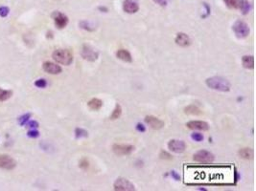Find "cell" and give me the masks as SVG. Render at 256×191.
<instances>
[{"instance_id": "1", "label": "cell", "mask_w": 256, "mask_h": 191, "mask_svg": "<svg viewBox=\"0 0 256 191\" xmlns=\"http://www.w3.org/2000/svg\"><path fill=\"white\" fill-rule=\"evenodd\" d=\"M206 85L213 90L228 92L230 90V83L224 77L222 76H212L205 80Z\"/></svg>"}, {"instance_id": "2", "label": "cell", "mask_w": 256, "mask_h": 191, "mask_svg": "<svg viewBox=\"0 0 256 191\" xmlns=\"http://www.w3.org/2000/svg\"><path fill=\"white\" fill-rule=\"evenodd\" d=\"M53 59L61 65L68 66L73 62V54L67 49H58L52 54Z\"/></svg>"}, {"instance_id": "3", "label": "cell", "mask_w": 256, "mask_h": 191, "mask_svg": "<svg viewBox=\"0 0 256 191\" xmlns=\"http://www.w3.org/2000/svg\"><path fill=\"white\" fill-rule=\"evenodd\" d=\"M232 30L238 38H246L250 34V27L245 21L238 20L234 23Z\"/></svg>"}, {"instance_id": "4", "label": "cell", "mask_w": 256, "mask_h": 191, "mask_svg": "<svg viewBox=\"0 0 256 191\" xmlns=\"http://www.w3.org/2000/svg\"><path fill=\"white\" fill-rule=\"evenodd\" d=\"M193 159L197 162H201V164H210L214 161L215 157L211 152L207 150H200L194 154Z\"/></svg>"}, {"instance_id": "5", "label": "cell", "mask_w": 256, "mask_h": 191, "mask_svg": "<svg viewBox=\"0 0 256 191\" xmlns=\"http://www.w3.org/2000/svg\"><path fill=\"white\" fill-rule=\"evenodd\" d=\"M81 54H82V56H83V59L87 60V61H91V62L97 60L98 56H99L98 52L95 51L93 48H92L91 46H89V45H87V44L83 45Z\"/></svg>"}, {"instance_id": "6", "label": "cell", "mask_w": 256, "mask_h": 191, "mask_svg": "<svg viewBox=\"0 0 256 191\" xmlns=\"http://www.w3.org/2000/svg\"><path fill=\"white\" fill-rule=\"evenodd\" d=\"M113 188L116 191H132L135 189L132 183L125 178H118L113 185Z\"/></svg>"}, {"instance_id": "7", "label": "cell", "mask_w": 256, "mask_h": 191, "mask_svg": "<svg viewBox=\"0 0 256 191\" xmlns=\"http://www.w3.org/2000/svg\"><path fill=\"white\" fill-rule=\"evenodd\" d=\"M134 150V146L132 144H118L115 143L112 145V151L116 154L117 156H125V155H130Z\"/></svg>"}, {"instance_id": "8", "label": "cell", "mask_w": 256, "mask_h": 191, "mask_svg": "<svg viewBox=\"0 0 256 191\" xmlns=\"http://www.w3.org/2000/svg\"><path fill=\"white\" fill-rule=\"evenodd\" d=\"M52 17L58 29H63L68 24V17L61 12L56 11L52 13Z\"/></svg>"}, {"instance_id": "9", "label": "cell", "mask_w": 256, "mask_h": 191, "mask_svg": "<svg viewBox=\"0 0 256 191\" xmlns=\"http://www.w3.org/2000/svg\"><path fill=\"white\" fill-rule=\"evenodd\" d=\"M17 166V162L8 155H0V168L12 170Z\"/></svg>"}, {"instance_id": "10", "label": "cell", "mask_w": 256, "mask_h": 191, "mask_svg": "<svg viewBox=\"0 0 256 191\" xmlns=\"http://www.w3.org/2000/svg\"><path fill=\"white\" fill-rule=\"evenodd\" d=\"M168 148L170 151L175 153H181L185 150L186 144L183 140H171L168 143Z\"/></svg>"}, {"instance_id": "11", "label": "cell", "mask_w": 256, "mask_h": 191, "mask_svg": "<svg viewBox=\"0 0 256 191\" xmlns=\"http://www.w3.org/2000/svg\"><path fill=\"white\" fill-rule=\"evenodd\" d=\"M43 70L45 71L46 73L50 74V75H59L61 73V67L58 64H56V63L50 62V61H46L43 63Z\"/></svg>"}, {"instance_id": "12", "label": "cell", "mask_w": 256, "mask_h": 191, "mask_svg": "<svg viewBox=\"0 0 256 191\" xmlns=\"http://www.w3.org/2000/svg\"><path fill=\"white\" fill-rule=\"evenodd\" d=\"M123 10L127 13H135L139 10V4L136 0H125L123 2Z\"/></svg>"}, {"instance_id": "13", "label": "cell", "mask_w": 256, "mask_h": 191, "mask_svg": "<svg viewBox=\"0 0 256 191\" xmlns=\"http://www.w3.org/2000/svg\"><path fill=\"white\" fill-rule=\"evenodd\" d=\"M145 122L150 125L153 129H155V130L161 129L162 127L164 126V122L154 116H146Z\"/></svg>"}, {"instance_id": "14", "label": "cell", "mask_w": 256, "mask_h": 191, "mask_svg": "<svg viewBox=\"0 0 256 191\" xmlns=\"http://www.w3.org/2000/svg\"><path fill=\"white\" fill-rule=\"evenodd\" d=\"M186 126L192 130H202L207 131L209 129V125L207 122L202 121H191L186 123Z\"/></svg>"}, {"instance_id": "15", "label": "cell", "mask_w": 256, "mask_h": 191, "mask_svg": "<svg viewBox=\"0 0 256 191\" xmlns=\"http://www.w3.org/2000/svg\"><path fill=\"white\" fill-rule=\"evenodd\" d=\"M175 42L177 45H180V47H187L191 44V39L186 34L179 33L175 38Z\"/></svg>"}, {"instance_id": "16", "label": "cell", "mask_w": 256, "mask_h": 191, "mask_svg": "<svg viewBox=\"0 0 256 191\" xmlns=\"http://www.w3.org/2000/svg\"><path fill=\"white\" fill-rule=\"evenodd\" d=\"M116 56L125 62H132V55L129 51L125 50V49H120V50L117 51L116 53Z\"/></svg>"}, {"instance_id": "17", "label": "cell", "mask_w": 256, "mask_h": 191, "mask_svg": "<svg viewBox=\"0 0 256 191\" xmlns=\"http://www.w3.org/2000/svg\"><path fill=\"white\" fill-rule=\"evenodd\" d=\"M87 105H88L89 109L97 111V110H100L102 108L103 101L100 100V98L93 97V98H91V100L87 102Z\"/></svg>"}, {"instance_id": "18", "label": "cell", "mask_w": 256, "mask_h": 191, "mask_svg": "<svg viewBox=\"0 0 256 191\" xmlns=\"http://www.w3.org/2000/svg\"><path fill=\"white\" fill-rule=\"evenodd\" d=\"M184 113L186 115H192V116H201L202 114V111L195 105H188L187 107L184 108Z\"/></svg>"}, {"instance_id": "19", "label": "cell", "mask_w": 256, "mask_h": 191, "mask_svg": "<svg viewBox=\"0 0 256 191\" xmlns=\"http://www.w3.org/2000/svg\"><path fill=\"white\" fill-rule=\"evenodd\" d=\"M242 63L246 69H253L254 68V58L252 55H244L242 58Z\"/></svg>"}, {"instance_id": "20", "label": "cell", "mask_w": 256, "mask_h": 191, "mask_svg": "<svg viewBox=\"0 0 256 191\" xmlns=\"http://www.w3.org/2000/svg\"><path fill=\"white\" fill-rule=\"evenodd\" d=\"M239 155L241 158L245 160H250L253 157V151L250 148H242L239 151Z\"/></svg>"}, {"instance_id": "21", "label": "cell", "mask_w": 256, "mask_h": 191, "mask_svg": "<svg viewBox=\"0 0 256 191\" xmlns=\"http://www.w3.org/2000/svg\"><path fill=\"white\" fill-rule=\"evenodd\" d=\"M225 5L228 7L229 9H239L241 5V0H224Z\"/></svg>"}, {"instance_id": "22", "label": "cell", "mask_w": 256, "mask_h": 191, "mask_svg": "<svg viewBox=\"0 0 256 191\" xmlns=\"http://www.w3.org/2000/svg\"><path fill=\"white\" fill-rule=\"evenodd\" d=\"M13 92L10 90H4L0 88V101H5L12 97Z\"/></svg>"}, {"instance_id": "23", "label": "cell", "mask_w": 256, "mask_h": 191, "mask_svg": "<svg viewBox=\"0 0 256 191\" xmlns=\"http://www.w3.org/2000/svg\"><path fill=\"white\" fill-rule=\"evenodd\" d=\"M242 12L243 15H247L250 11V3H248L247 0H241V5L239 8Z\"/></svg>"}, {"instance_id": "24", "label": "cell", "mask_w": 256, "mask_h": 191, "mask_svg": "<svg viewBox=\"0 0 256 191\" xmlns=\"http://www.w3.org/2000/svg\"><path fill=\"white\" fill-rule=\"evenodd\" d=\"M121 114H122V108H121V106L119 104H116L115 108L110 116V119H117L118 118H120Z\"/></svg>"}, {"instance_id": "25", "label": "cell", "mask_w": 256, "mask_h": 191, "mask_svg": "<svg viewBox=\"0 0 256 191\" xmlns=\"http://www.w3.org/2000/svg\"><path fill=\"white\" fill-rule=\"evenodd\" d=\"M75 136L77 139H80V138H87L88 136V133L87 131H85L83 128H76L75 129Z\"/></svg>"}, {"instance_id": "26", "label": "cell", "mask_w": 256, "mask_h": 191, "mask_svg": "<svg viewBox=\"0 0 256 191\" xmlns=\"http://www.w3.org/2000/svg\"><path fill=\"white\" fill-rule=\"evenodd\" d=\"M32 117V115L30 114V113H27V114H25V115H23V116H21V117H19V118H18V122H19V124L21 125V126H23L24 124H26V122L29 121V118Z\"/></svg>"}, {"instance_id": "27", "label": "cell", "mask_w": 256, "mask_h": 191, "mask_svg": "<svg viewBox=\"0 0 256 191\" xmlns=\"http://www.w3.org/2000/svg\"><path fill=\"white\" fill-rule=\"evenodd\" d=\"M79 165L82 169H83V170H87V169L89 167V161L87 158H83L79 162Z\"/></svg>"}, {"instance_id": "28", "label": "cell", "mask_w": 256, "mask_h": 191, "mask_svg": "<svg viewBox=\"0 0 256 191\" xmlns=\"http://www.w3.org/2000/svg\"><path fill=\"white\" fill-rule=\"evenodd\" d=\"M47 85V81L44 79H40L35 81V86H37L38 88H45Z\"/></svg>"}, {"instance_id": "29", "label": "cell", "mask_w": 256, "mask_h": 191, "mask_svg": "<svg viewBox=\"0 0 256 191\" xmlns=\"http://www.w3.org/2000/svg\"><path fill=\"white\" fill-rule=\"evenodd\" d=\"M192 140H194L195 141H198V143H200V141L203 140V135L201 133H193L191 135Z\"/></svg>"}, {"instance_id": "30", "label": "cell", "mask_w": 256, "mask_h": 191, "mask_svg": "<svg viewBox=\"0 0 256 191\" xmlns=\"http://www.w3.org/2000/svg\"><path fill=\"white\" fill-rule=\"evenodd\" d=\"M80 27L82 28V29H84L87 31H94V28H90V25L87 22V21H81Z\"/></svg>"}, {"instance_id": "31", "label": "cell", "mask_w": 256, "mask_h": 191, "mask_svg": "<svg viewBox=\"0 0 256 191\" xmlns=\"http://www.w3.org/2000/svg\"><path fill=\"white\" fill-rule=\"evenodd\" d=\"M9 8L8 7H0V16H2V17H6L7 16L9 15Z\"/></svg>"}, {"instance_id": "32", "label": "cell", "mask_w": 256, "mask_h": 191, "mask_svg": "<svg viewBox=\"0 0 256 191\" xmlns=\"http://www.w3.org/2000/svg\"><path fill=\"white\" fill-rule=\"evenodd\" d=\"M159 157L162 160H172V155L166 151H161L159 154Z\"/></svg>"}, {"instance_id": "33", "label": "cell", "mask_w": 256, "mask_h": 191, "mask_svg": "<svg viewBox=\"0 0 256 191\" xmlns=\"http://www.w3.org/2000/svg\"><path fill=\"white\" fill-rule=\"evenodd\" d=\"M27 136L29 138H34L35 139V138H38L39 136V133L37 130H31V131H29L27 133Z\"/></svg>"}, {"instance_id": "34", "label": "cell", "mask_w": 256, "mask_h": 191, "mask_svg": "<svg viewBox=\"0 0 256 191\" xmlns=\"http://www.w3.org/2000/svg\"><path fill=\"white\" fill-rule=\"evenodd\" d=\"M27 126L29 127V128H38L39 127V122H35V121H31L27 123Z\"/></svg>"}, {"instance_id": "35", "label": "cell", "mask_w": 256, "mask_h": 191, "mask_svg": "<svg viewBox=\"0 0 256 191\" xmlns=\"http://www.w3.org/2000/svg\"><path fill=\"white\" fill-rule=\"evenodd\" d=\"M153 1L155 2L156 4L162 6V7H165L167 5V2H168L167 0H153Z\"/></svg>"}, {"instance_id": "36", "label": "cell", "mask_w": 256, "mask_h": 191, "mask_svg": "<svg viewBox=\"0 0 256 191\" xmlns=\"http://www.w3.org/2000/svg\"><path fill=\"white\" fill-rule=\"evenodd\" d=\"M136 130L139 131V132H145V131H146V128H145V126H144L143 124L137 123V125H136Z\"/></svg>"}, {"instance_id": "37", "label": "cell", "mask_w": 256, "mask_h": 191, "mask_svg": "<svg viewBox=\"0 0 256 191\" xmlns=\"http://www.w3.org/2000/svg\"><path fill=\"white\" fill-rule=\"evenodd\" d=\"M171 175H172V177H173V178H174L176 181H180V175L177 174L176 171H174V170H173L172 172H171Z\"/></svg>"}, {"instance_id": "38", "label": "cell", "mask_w": 256, "mask_h": 191, "mask_svg": "<svg viewBox=\"0 0 256 191\" xmlns=\"http://www.w3.org/2000/svg\"><path fill=\"white\" fill-rule=\"evenodd\" d=\"M98 9L100 10L101 12H106L109 11V10H108V8H106V7H99Z\"/></svg>"}]
</instances>
